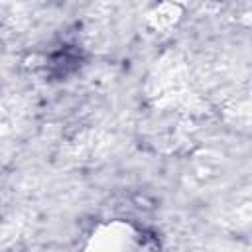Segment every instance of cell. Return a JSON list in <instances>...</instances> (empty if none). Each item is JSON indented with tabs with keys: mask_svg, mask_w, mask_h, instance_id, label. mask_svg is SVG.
<instances>
[{
	"mask_svg": "<svg viewBox=\"0 0 252 252\" xmlns=\"http://www.w3.org/2000/svg\"><path fill=\"white\" fill-rule=\"evenodd\" d=\"M79 61H81V55L77 53V51H73V49H69V47H65L63 51H59V53H55L53 57H51V67H53V71H55V75H67V73H71L73 69H77L79 67Z\"/></svg>",
	"mask_w": 252,
	"mask_h": 252,
	"instance_id": "1",
	"label": "cell"
}]
</instances>
